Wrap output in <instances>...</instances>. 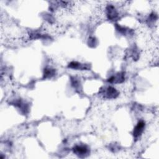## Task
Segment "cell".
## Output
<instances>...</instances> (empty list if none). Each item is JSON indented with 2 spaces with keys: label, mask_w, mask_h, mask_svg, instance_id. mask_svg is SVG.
Instances as JSON below:
<instances>
[{
  "label": "cell",
  "mask_w": 159,
  "mask_h": 159,
  "mask_svg": "<svg viewBox=\"0 0 159 159\" xmlns=\"http://www.w3.org/2000/svg\"><path fill=\"white\" fill-rule=\"evenodd\" d=\"M144 127V124L143 122H140L137 126L136 127L135 129L134 130V135L136 137L139 136L140 134L142 132L143 129Z\"/></svg>",
  "instance_id": "6da1fadb"
}]
</instances>
